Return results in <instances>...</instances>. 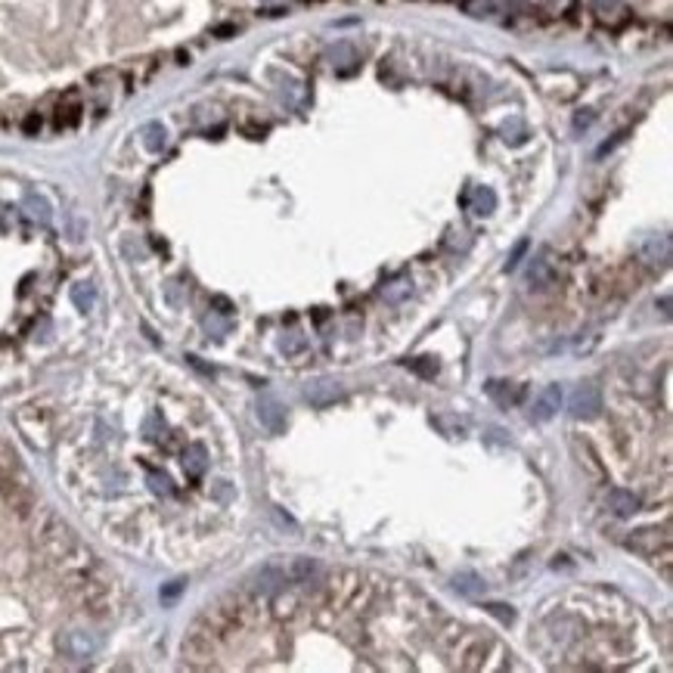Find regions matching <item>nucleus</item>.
I'll return each instance as SVG.
<instances>
[{
	"mask_svg": "<svg viewBox=\"0 0 673 673\" xmlns=\"http://www.w3.org/2000/svg\"><path fill=\"white\" fill-rule=\"evenodd\" d=\"M484 608H488L493 618H500L502 624H512V620H515V611H512V608H506V605H497V602H490V605H484Z\"/></svg>",
	"mask_w": 673,
	"mask_h": 673,
	"instance_id": "21",
	"label": "nucleus"
},
{
	"mask_svg": "<svg viewBox=\"0 0 673 673\" xmlns=\"http://www.w3.org/2000/svg\"><path fill=\"white\" fill-rule=\"evenodd\" d=\"M407 295H410V283H407V279H400V283H391V286L382 289V298H385V301H391V304L404 301Z\"/></svg>",
	"mask_w": 673,
	"mask_h": 673,
	"instance_id": "17",
	"label": "nucleus"
},
{
	"mask_svg": "<svg viewBox=\"0 0 673 673\" xmlns=\"http://www.w3.org/2000/svg\"><path fill=\"white\" fill-rule=\"evenodd\" d=\"M270 515L276 518V524H279V527H289V531H292V534H298V531H301V527H298V522H295V518L289 515V512H283V509H270Z\"/></svg>",
	"mask_w": 673,
	"mask_h": 673,
	"instance_id": "22",
	"label": "nucleus"
},
{
	"mask_svg": "<svg viewBox=\"0 0 673 673\" xmlns=\"http://www.w3.org/2000/svg\"><path fill=\"white\" fill-rule=\"evenodd\" d=\"M215 645H217V636L211 633L202 620H195L190 627V633L183 636V658L190 661L193 667H202V664H208V658L215 655Z\"/></svg>",
	"mask_w": 673,
	"mask_h": 673,
	"instance_id": "1",
	"label": "nucleus"
},
{
	"mask_svg": "<svg viewBox=\"0 0 673 673\" xmlns=\"http://www.w3.org/2000/svg\"><path fill=\"white\" fill-rule=\"evenodd\" d=\"M345 59H351V63H354V47L351 44H338L335 50H332V63H335V65H342Z\"/></svg>",
	"mask_w": 673,
	"mask_h": 673,
	"instance_id": "24",
	"label": "nucleus"
},
{
	"mask_svg": "<svg viewBox=\"0 0 673 673\" xmlns=\"http://www.w3.org/2000/svg\"><path fill=\"white\" fill-rule=\"evenodd\" d=\"M258 419H261L264 429L274 431V434H279L286 429V407L279 404V397H274V394L258 397Z\"/></svg>",
	"mask_w": 673,
	"mask_h": 673,
	"instance_id": "4",
	"label": "nucleus"
},
{
	"mask_svg": "<svg viewBox=\"0 0 673 673\" xmlns=\"http://www.w3.org/2000/svg\"><path fill=\"white\" fill-rule=\"evenodd\" d=\"M552 279H556V270H552V261L549 254H537L531 261V270H527V283L534 289H547Z\"/></svg>",
	"mask_w": 673,
	"mask_h": 673,
	"instance_id": "8",
	"label": "nucleus"
},
{
	"mask_svg": "<svg viewBox=\"0 0 673 673\" xmlns=\"http://www.w3.org/2000/svg\"><path fill=\"white\" fill-rule=\"evenodd\" d=\"M183 593V581H171L168 586H161V602H174Z\"/></svg>",
	"mask_w": 673,
	"mask_h": 673,
	"instance_id": "25",
	"label": "nucleus"
},
{
	"mask_svg": "<svg viewBox=\"0 0 673 673\" xmlns=\"http://www.w3.org/2000/svg\"><path fill=\"white\" fill-rule=\"evenodd\" d=\"M149 490L156 493V497H171L174 493L171 478H168L165 472H149Z\"/></svg>",
	"mask_w": 673,
	"mask_h": 673,
	"instance_id": "16",
	"label": "nucleus"
},
{
	"mask_svg": "<svg viewBox=\"0 0 673 673\" xmlns=\"http://www.w3.org/2000/svg\"><path fill=\"white\" fill-rule=\"evenodd\" d=\"M453 590L463 596H481L488 590V583H484V577H478L475 571H459V574H453Z\"/></svg>",
	"mask_w": 673,
	"mask_h": 673,
	"instance_id": "10",
	"label": "nucleus"
},
{
	"mask_svg": "<svg viewBox=\"0 0 673 673\" xmlns=\"http://www.w3.org/2000/svg\"><path fill=\"white\" fill-rule=\"evenodd\" d=\"M165 140H168V134H165V127H161L158 122H152V124L143 127V143H146L149 152H161Z\"/></svg>",
	"mask_w": 673,
	"mask_h": 673,
	"instance_id": "13",
	"label": "nucleus"
},
{
	"mask_svg": "<svg viewBox=\"0 0 673 673\" xmlns=\"http://www.w3.org/2000/svg\"><path fill=\"white\" fill-rule=\"evenodd\" d=\"M524 252H527V239H522V242H515V249H512V254L506 258V270H515L518 267V261L524 258Z\"/></svg>",
	"mask_w": 673,
	"mask_h": 673,
	"instance_id": "23",
	"label": "nucleus"
},
{
	"mask_svg": "<svg viewBox=\"0 0 673 673\" xmlns=\"http://www.w3.org/2000/svg\"><path fill=\"white\" fill-rule=\"evenodd\" d=\"M308 348V338L301 335V332H289V335L279 342V351L283 354H298V351H304Z\"/></svg>",
	"mask_w": 673,
	"mask_h": 673,
	"instance_id": "18",
	"label": "nucleus"
},
{
	"mask_svg": "<svg viewBox=\"0 0 673 673\" xmlns=\"http://www.w3.org/2000/svg\"><path fill=\"white\" fill-rule=\"evenodd\" d=\"M493 208H497V193H493L490 186H481V190L475 193L472 211H475L478 217H488V215H493Z\"/></svg>",
	"mask_w": 673,
	"mask_h": 673,
	"instance_id": "12",
	"label": "nucleus"
},
{
	"mask_svg": "<svg viewBox=\"0 0 673 673\" xmlns=\"http://www.w3.org/2000/svg\"><path fill=\"white\" fill-rule=\"evenodd\" d=\"M25 211H28L35 220H41V224H47V220H50V205L41 199V195H28V199H25Z\"/></svg>",
	"mask_w": 673,
	"mask_h": 673,
	"instance_id": "15",
	"label": "nucleus"
},
{
	"mask_svg": "<svg viewBox=\"0 0 673 673\" xmlns=\"http://www.w3.org/2000/svg\"><path fill=\"white\" fill-rule=\"evenodd\" d=\"M488 394H490L493 400H500V404H512V400H515V394L509 391L506 382H490V385H488Z\"/></svg>",
	"mask_w": 673,
	"mask_h": 673,
	"instance_id": "20",
	"label": "nucleus"
},
{
	"mask_svg": "<svg viewBox=\"0 0 673 673\" xmlns=\"http://www.w3.org/2000/svg\"><path fill=\"white\" fill-rule=\"evenodd\" d=\"M97 636L93 633H84V630H72V633H65V639H63V649H65V655L69 658H75V661H84V658H90L93 652H97Z\"/></svg>",
	"mask_w": 673,
	"mask_h": 673,
	"instance_id": "6",
	"label": "nucleus"
},
{
	"mask_svg": "<svg viewBox=\"0 0 673 673\" xmlns=\"http://www.w3.org/2000/svg\"><path fill=\"white\" fill-rule=\"evenodd\" d=\"M72 301L78 304V311H90L93 301H97V286H93V283H78L72 289Z\"/></svg>",
	"mask_w": 673,
	"mask_h": 673,
	"instance_id": "14",
	"label": "nucleus"
},
{
	"mask_svg": "<svg viewBox=\"0 0 673 673\" xmlns=\"http://www.w3.org/2000/svg\"><path fill=\"white\" fill-rule=\"evenodd\" d=\"M304 397H308L313 407H329L345 397V388H342V382H335V379H313L304 385Z\"/></svg>",
	"mask_w": 673,
	"mask_h": 673,
	"instance_id": "3",
	"label": "nucleus"
},
{
	"mask_svg": "<svg viewBox=\"0 0 673 673\" xmlns=\"http://www.w3.org/2000/svg\"><path fill=\"white\" fill-rule=\"evenodd\" d=\"M608 506H611V512H615V515L630 518L633 512H639V497L633 490L615 488V490H608Z\"/></svg>",
	"mask_w": 673,
	"mask_h": 673,
	"instance_id": "7",
	"label": "nucleus"
},
{
	"mask_svg": "<svg viewBox=\"0 0 673 673\" xmlns=\"http://www.w3.org/2000/svg\"><path fill=\"white\" fill-rule=\"evenodd\" d=\"M407 366H410L413 372H419V376H425V379H431L434 372H438V363H434L431 357H416V360H410Z\"/></svg>",
	"mask_w": 673,
	"mask_h": 673,
	"instance_id": "19",
	"label": "nucleus"
},
{
	"mask_svg": "<svg viewBox=\"0 0 673 673\" xmlns=\"http://www.w3.org/2000/svg\"><path fill=\"white\" fill-rule=\"evenodd\" d=\"M561 400H565V391H561V385H547V388L540 391V394H537V400H534V407H531V419H537V422L552 419V416L559 413Z\"/></svg>",
	"mask_w": 673,
	"mask_h": 673,
	"instance_id": "5",
	"label": "nucleus"
},
{
	"mask_svg": "<svg viewBox=\"0 0 673 673\" xmlns=\"http://www.w3.org/2000/svg\"><path fill=\"white\" fill-rule=\"evenodd\" d=\"M645 264H667L670 261V239L667 236H649L642 245Z\"/></svg>",
	"mask_w": 673,
	"mask_h": 673,
	"instance_id": "9",
	"label": "nucleus"
},
{
	"mask_svg": "<svg viewBox=\"0 0 673 673\" xmlns=\"http://www.w3.org/2000/svg\"><path fill=\"white\" fill-rule=\"evenodd\" d=\"M593 122H596V112H581L574 118V131H586Z\"/></svg>",
	"mask_w": 673,
	"mask_h": 673,
	"instance_id": "26",
	"label": "nucleus"
},
{
	"mask_svg": "<svg viewBox=\"0 0 673 673\" xmlns=\"http://www.w3.org/2000/svg\"><path fill=\"white\" fill-rule=\"evenodd\" d=\"M38 127H41V118H38V115H31V118H25V131H28V134H35V131H38Z\"/></svg>",
	"mask_w": 673,
	"mask_h": 673,
	"instance_id": "27",
	"label": "nucleus"
},
{
	"mask_svg": "<svg viewBox=\"0 0 673 673\" xmlns=\"http://www.w3.org/2000/svg\"><path fill=\"white\" fill-rule=\"evenodd\" d=\"M602 410V394L596 385H577L568 397V413L574 419H593Z\"/></svg>",
	"mask_w": 673,
	"mask_h": 673,
	"instance_id": "2",
	"label": "nucleus"
},
{
	"mask_svg": "<svg viewBox=\"0 0 673 673\" xmlns=\"http://www.w3.org/2000/svg\"><path fill=\"white\" fill-rule=\"evenodd\" d=\"M205 465H208L205 447H202V444H190V447H186V453H183V468H186V475H190V478H199V475L205 472Z\"/></svg>",
	"mask_w": 673,
	"mask_h": 673,
	"instance_id": "11",
	"label": "nucleus"
}]
</instances>
